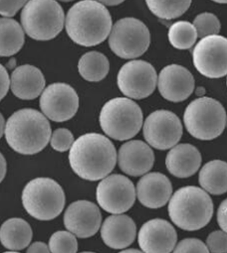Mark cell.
<instances>
[{"mask_svg": "<svg viewBox=\"0 0 227 253\" xmlns=\"http://www.w3.org/2000/svg\"><path fill=\"white\" fill-rule=\"evenodd\" d=\"M69 163L82 179L100 180L112 172L117 162V152L110 139L98 133L79 137L71 146Z\"/></svg>", "mask_w": 227, "mask_h": 253, "instance_id": "6da1fadb", "label": "cell"}, {"mask_svg": "<svg viewBox=\"0 0 227 253\" xmlns=\"http://www.w3.org/2000/svg\"><path fill=\"white\" fill-rule=\"evenodd\" d=\"M65 28L75 43L92 47L104 42L110 35L112 19L103 3L96 0H82L68 11Z\"/></svg>", "mask_w": 227, "mask_h": 253, "instance_id": "7a4b0ae2", "label": "cell"}, {"mask_svg": "<svg viewBox=\"0 0 227 253\" xmlns=\"http://www.w3.org/2000/svg\"><path fill=\"white\" fill-rule=\"evenodd\" d=\"M4 134L9 146L17 153L33 155L46 148L52 129L44 115L36 110L25 109L7 120Z\"/></svg>", "mask_w": 227, "mask_h": 253, "instance_id": "3957f363", "label": "cell"}, {"mask_svg": "<svg viewBox=\"0 0 227 253\" xmlns=\"http://www.w3.org/2000/svg\"><path fill=\"white\" fill-rule=\"evenodd\" d=\"M168 210L170 219L178 227L185 231H197L211 221L213 204L203 189L186 186L174 193Z\"/></svg>", "mask_w": 227, "mask_h": 253, "instance_id": "277c9868", "label": "cell"}, {"mask_svg": "<svg viewBox=\"0 0 227 253\" xmlns=\"http://www.w3.org/2000/svg\"><path fill=\"white\" fill-rule=\"evenodd\" d=\"M102 130L110 138L119 141L133 138L141 130L143 113L138 104L127 98L107 102L100 116Z\"/></svg>", "mask_w": 227, "mask_h": 253, "instance_id": "5b68a950", "label": "cell"}, {"mask_svg": "<svg viewBox=\"0 0 227 253\" xmlns=\"http://www.w3.org/2000/svg\"><path fill=\"white\" fill-rule=\"evenodd\" d=\"M21 199L26 211L41 221L55 219L61 213L65 203L62 187L48 177L30 181L24 187Z\"/></svg>", "mask_w": 227, "mask_h": 253, "instance_id": "8992f818", "label": "cell"}, {"mask_svg": "<svg viewBox=\"0 0 227 253\" xmlns=\"http://www.w3.org/2000/svg\"><path fill=\"white\" fill-rule=\"evenodd\" d=\"M64 22L63 9L56 0H30L21 13L25 32L38 41L55 38L63 30Z\"/></svg>", "mask_w": 227, "mask_h": 253, "instance_id": "52a82bcc", "label": "cell"}, {"mask_svg": "<svg viewBox=\"0 0 227 253\" xmlns=\"http://www.w3.org/2000/svg\"><path fill=\"white\" fill-rule=\"evenodd\" d=\"M184 123L189 134L201 140H211L222 134L227 123L222 104L209 97L197 98L184 114Z\"/></svg>", "mask_w": 227, "mask_h": 253, "instance_id": "ba28073f", "label": "cell"}, {"mask_svg": "<svg viewBox=\"0 0 227 253\" xmlns=\"http://www.w3.org/2000/svg\"><path fill=\"white\" fill-rule=\"evenodd\" d=\"M150 32L141 21L133 17L120 19L113 27L109 38L112 51L123 59L140 57L150 45Z\"/></svg>", "mask_w": 227, "mask_h": 253, "instance_id": "9c48e42d", "label": "cell"}, {"mask_svg": "<svg viewBox=\"0 0 227 253\" xmlns=\"http://www.w3.org/2000/svg\"><path fill=\"white\" fill-rule=\"evenodd\" d=\"M195 68L203 76L219 79L227 75V38L213 35L202 39L194 48Z\"/></svg>", "mask_w": 227, "mask_h": 253, "instance_id": "30bf717a", "label": "cell"}, {"mask_svg": "<svg viewBox=\"0 0 227 253\" xmlns=\"http://www.w3.org/2000/svg\"><path fill=\"white\" fill-rule=\"evenodd\" d=\"M157 75L148 62L135 60L125 63L117 75V84L124 95L143 99L153 93L156 87Z\"/></svg>", "mask_w": 227, "mask_h": 253, "instance_id": "8fae6325", "label": "cell"}, {"mask_svg": "<svg viewBox=\"0 0 227 253\" xmlns=\"http://www.w3.org/2000/svg\"><path fill=\"white\" fill-rule=\"evenodd\" d=\"M97 200L103 210L113 214L127 211L135 201V189L128 177L113 174L99 183Z\"/></svg>", "mask_w": 227, "mask_h": 253, "instance_id": "7c38bea8", "label": "cell"}, {"mask_svg": "<svg viewBox=\"0 0 227 253\" xmlns=\"http://www.w3.org/2000/svg\"><path fill=\"white\" fill-rule=\"evenodd\" d=\"M182 134V124L172 112L155 111L145 120L143 135L147 142L156 149L166 150L175 146Z\"/></svg>", "mask_w": 227, "mask_h": 253, "instance_id": "4fadbf2b", "label": "cell"}, {"mask_svg": "<svg viewBox=\"0 0 227 253\" xmlns=\"http://www.w3.org/2000/svg\"><path fill=\"white\" fill-rule=\"evenodd\" d=\"M40 108L43 113L52 121H67L74 117L78 110V95L69 84L54 83L43 92Z\"/></svg>", "mask_w": 227, "mask_h": 253, "instance_id": "5bb4252c", "label": "cell"}, {"mask_svg": "<svg viewBox=\"0 0 227 253\" xmlns=\"http://www.w3.org/2000/svg\"><path fill=\"white\" fill-rule=\"evenodd\" d=\"M102 216L94 203L81 200L70 205L64 215L66 229L81 239L94 236L100 229Z\"/></svg>", "mask_w": 227, "mask_h": 253, "instance_id": "9a60e30c", "label": "cell"}, {"mask_svg": "<svg viewBox=\"0 0 227 253\" xmlns=\"http://www.w3.org/2000/svg\"><path fill=\"white\" fill-rule=\"evenodd\" d=\"M158 88L163 97L169 101L182 102L193 93L195 79L185 67L170 65L161 71Z\"/></svg>", "mask_w": 227, "mask_h": 253, "instance_id": "2e32d148", "label": "cell"}, {"mask_svg": "<svg viewBox=\"0 0 227 253\" xmlns=\"http://www.w3.org/2000/svg\"><path fill=\"white\" fill-rule=\"evenodd\" d=\"M176 240L175 229L171 224L162 219L147 221L139 233V247L145 253H170L174 249Z\"/></svg>", "mask_w": 227, "mask_h": 253, "instance_id": "e0dca14e", "label": "cell"}, {"mask_svg": "<svg viewBox=\"0 0 227 253\" xmlns=\"http://www.w3.org/2000/svg\"><path fill=\"white\" fill-rule=\"evenodd\" d=\"M154 161L152 149L143 141H130L120 148L118 155L119 168L131 176H140L148 172Z\"/></svg>", "mask_w": 227, "mask_h": 253, "instance_id": "ac0fdd59", "label": "cell"}, {"mask_svg": "<svg viewBox=\"0 0 227 253\" xmlns=\"http://www.w3.org/2000/svg\"><path fill=\"white\" fill-rule=\"evenodd\" d=\"M172 191L170 179L161 173H148L137 183V194L139 202L148 208L157 209L166 206Z\"/></svg>", "mask_w": 227, "mask_h": 253, "instance_id": "d6986e66", "label": "cell"}, {"mask_svg": "<svg viewBox=\"0 0 227 253\" xmlns=\"http://www.w3.org/2000/svg\"><path fill=\"white\" fill-rule=\"evenodd\" d=\"M136 231L135 222L129 216L112 215L103 224L101 235L110 248L123 249L135 241Z\"/></svg>", "mask_w": 227, "mask_h": 253, "instance_id": "ffe728a7", "label": "cell"}, {"mask_svg": "<svg viewBox=\"0 0 227 253\" xmlns=\"http://www.w3.org/2000/svg\"><path fill=\"white\" fill-rule=\"evenodd\" d=\"M46 84L40 69L30 65L17 67L11 75V88L13 93L22 100H32L42 93Z\"/></svg>", "mask_w": 227, "mask_h": 253, "instance_id": "44dd1931", "label": "cell"}, {"mask_svg": "<svg viewBox=\"0 0 227 253\" xmlns=\"http://www.w3.org/2000/svg\"><path fill=\"white\" fill-rule=\"evenodd\" d=\"M202 158L199 150L189 144H178L169 152L166 166L172 175L180 178L191 176L201 166Z\"/></svg>", "mask_w": 227, "mask_h": 253, "instance_id": "7402d4cb", "label": "cell"}, {"mask_svg": "<svg viewBox=\"0 0 227 253\" xmlns=\"http://www.w3.org/2000/svg\"><path fill=\"white\" fill-rule=\"evenodd\" d=\"M33 237L32 228L28 222L20 218H11L1 225V244L9 250H22L30 245Z\"/></svg>", "mask_w": 227, "mask_h": 253, "instance_id": "603a6c76", "label": "cell"}, {"mask_svg": "<svg viewBox=\"0 0 227 253\" xmlns=\"http://www.w3.org/2000/svg\"><path fill=\"white\" fill-rule=\"evenodd\" d=\"M199 183L205 190L213 195L227 192V163L213 160L205 164L199 173Z\"/></svg>", "mask_w": 227, "mask_h": 253, "instance_id": "cb8c5ba5", "label": "cell"}, {"mask_svg": "<svg viewBox=\"0 0 227 253\" xmlns=\"http://www.w3.org/2000/svg\"><path fill=\"white\" fill-rule=\"evenodd\" d=\"M1 24V57H9L17 53L24 43V32L14 19L2 17Z\"/></svg>", "mask_w": 227, "mask_h": 253, "instance_id": "d4e9b609", "label": "cell"}, {"mask_svg": "<svg viewBox=\"0 0 227 253\" xmlns=\"http://www.w3.org/2000/svg\"><path fill=\"white\" fill-rule=\"evenodd\" d=\"M79 74L83 79L91 82L103 80L110 71L108 58L102 53L91 51L85 53L79 61Z\"/></svg>", "mask_w": 227, "mask_h": 253, "instance_id": "484cf974", "label": "cell"}, {"mask_svg": "<svg viewBox=\"0 0 227 253\" xmlns=\"http://www.w3.org/2000/svg\"><path fill=\"white\" fill-rule=\"evenodd\" d=\"M170 44L177 49H190L198 38L195 27L186 21H179L170 27L168 33Z\"/></svg>", "mask_w": 227, "mask_h": 253, "instance_id": "4316f807", "label": "cell"}, {"mask_svg": "<svg viewBox=\"0 0 227 253\" xmlns=\"http://www.w3.org/2000/svg\"><path fill=\"white\" fill-rule=\"evenodd\" d=\"M192 0H146L149 9L161 19L177 18L189 8Z\"/></svg>", "mask_w": 227, "mask_h": 253, "instance_id": "83f0119b", "label": "cell"}, {"mask_svg": "<svg viewBox=\"0 0 227 253\" xmlns=\"http://www.w3.org/2000/svg\"><path fill=\"white\" fill-rule=\"evenodd\" d=\"M49 247L52 253H76L78 244L75 235L67 231L54 233L50 238Z\"/></svg>", "mask_w": 227, "mask_h": 253, "instance_id": "f1b7e54d", "label": "cell"}, {"mask_svg": "<svg viewBox=\"0 0 227 253\" xmlns=\"http://www.w3.org/2000/svg\"><path fill=\"white\" fill-rule=\"evenodd\" d=\"M197 30L198 38L203 39L207 36L218 35L221 30V23L216 15L211 13L198 15L193 22Z\"/></svg>", "mask_w": 227, "mask_h": 253, "instance_id": "f546056e", "label": "cell"}, {"mask_svg": "<svg viewBox=\"0 0 227 253\" xmlns=\"http://www.w3.org/2000/svg\"><path fill=\"white\" fill-rule=\"evenodd\" d=\"M72 133L65 128H59L54 131L51 138V146L56 151L63 152L70 149L73 144Z\"/></svg>", "mask_w": 227, "mask_h": 253, "instance_id": "4dcf8cb0", "label": "cell"}, {"mask_svg": "<svg viewBox=\"0 0 227 253\" xmlns=\"http://www.w3.org/2000/svg\"><path fill=\"white\" fill-rule=\"evenodd\" d=\"M207 243L211 253H227V233L224 231L213 232L209 235Z\"/></svg>", "mask_w": 227, "mask_h": 253, "instance_id": "1f68e13d", "label": "cell"}, {"mask_svg": "<svg viewBox=\"0 0 227 253\" xmlns=\"http://www.w3.org/2000/svg\"><path fill=\"white\" fill-rule=\"evenodd\" d=\"M174 253H209L208 247L197 239H186L180 241L174 249Z\"/></svg>", "mask_w": 227, "mask_h": 253, "instance_id": "d6a6232c", "label": "cell"}, {"mask_svg": "<svg viewBox=\"0 0 227 253\" xmlns=\"http://www.w3.org/2000/svg\"><path fill=\"white\" fill-rule=\"evenodd\" d=\"M29 1L30 0H1V15L5 17H12Z\"/></svg>", "mask_w": 227, "mask_h": 253, "instance_id": "836d02e7", "label": "cell"}, {"mask_svg": "<svg viewBox=\"0 0 227 253\" xmlns=\"http://www.w3.org/2000/svg\"><path fill=\"white\" fill-rule=\"evenodd\" d=\"M217 220L221 229L227 233V199L223 201L219 207Z\"/></svg>", "mask_w": 227, "mask_h": 253, "instance_id": "e575fe53", "label": "cell"}, {"mask_svg": "<svg viewBox=\"0 0 227 253\" xmlns=\"http://www.w3.org/2000/svg\"><path fill=\"white\" fill-rule=\"evenodd\" d=\"M9 86H10V80H9V75L6 69L3 65L1 66V99L6 95L8 91Z\"/></svg>", "mask_w": 227, "mask_h": 253, "instance_id": "d590c367", "label": "cell"}, {"mask_svg": "<svg viewBox=\"0 0 227 253\" xmlns=\"http://www.w3.org/2000/svg\"><path fill=\"white\" fill-rule=\"evenodd\" d=\"M50 248H48L47 245L42 242H36L33 243L29 247L27 252L28 253H49Z\"/></svg>", "mask_w": 227, "mask_h": 253, "instance_id": "8d00e7d4", "label": "cell"}, {"mask_svg": "<svg viewBox=\"0 0 227 253\" xmlns=\"http://www.w3.org/2000/svg\"><path fill=\"white\" fill-rule=\"evenodd\" d=\"M97 1L103 3L104 5L114 6V5H117L123 2L125 0H97Z\"/></svg>", "mask_w": 227, "mask_h": 253, "instance_id": "74e56055", "label": "cell"}, {"mask_svg": "<svg viewBox=\"0 0 227 253\" xmlns=\"http://www.w3.org/2000/svg\"><path fill=\"white\" fill-rule=\"evenodd\" d=\"M1 180L2 181L6 173V162L2 154H1Z\"/></svg>", "mask_w": 227, "mask_h": 253, "instance_id": "f35d334b", "label": "cell"}, {"mask_svg": "<svg viewBox=\"0 0 227 253\" xmlns=\"http://www.w3.org/2000/svg\"><path fill=\"white\" fill-rule=\"evenodd\" d=\"M196 94L197 96H203L205 94V89L203 87H198L196 90Z\"/></svg>", "mask_w": 227, "mask_h": 253, "instance_id": "ab89813d", "label": "cell"}, {"mask_svg": "<svg viewBox=\"0 0 227 253\" xmlns=\"http://www.w3.org/2000/svg\"><path fill=\"white\" fill-rule=\"evenodd\" d=\"M121 253H141V251L137 249H127V250L121 251Z\"/></svg>", "mask_w": 227, "mask_h": 253, "instance_id": "60d3db41", "label": "cell"}, {"mask_svg": "<svg viewBox=\"0 0 227 253\" xmlns=\"http://www.w3.org/2000/svg\"><path fill=\"white\" fill-rule=\"evenodd\" d=\"M213 1L219 3H227V0H213Z\"/></svg>", "mask_w": 227, "mask_h": 253, "instance_id": "b9f144b4", "label": "cell"}, {"mask_svg": "<svg viewBox=\"0 0 227 253\" xmlns=\"http://www.w3.org/2000/svg\"><path fill=\"white\" fill-rule=\"evenodd\" d=\"M3 123H4V122H3V118L2 116H1V136H2V135H3V128H4V130H5V128H3Z\"/></svg>", "mask_w": 227, "mask_h": 253, "instance_id": "7bdbcfd3", "label": "cell"}, {"mask_svg": "<svg viewBox=\"0 0 227 253\" xmlns=\"http://www.w3.org/2000/svg\"><path fill=\"white\" fill-rule=\"evenodd\" d=\"M59 1H63V2H69V1H73V0H59Z\"/></svg>", "mask_w": 227, "mask_h": 253, "instance_id": "ee69618b", "label": "cell"}, {"mask_svg": "<svg viewBox=\"0 0 227 253\" xmlns=\"http://www.w3.org/2000/svg\"></svg>", "mask_w": 227, "mask_h": 253, "instance_id": "f6af8a7d", "label": "cell"}]
</instances>
